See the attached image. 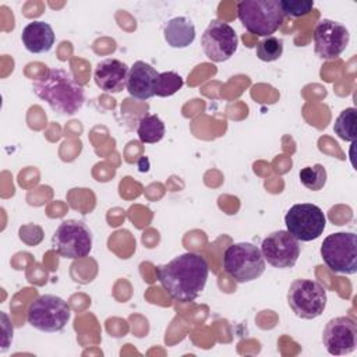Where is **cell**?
I'll list each match as a JSON object with an SVG mask.
<instances>
[{
  "instance_id": "cell-1",
  "label": "cell",
  "mask_w": 357,
  "mask_h": 357,
  "mask_svg": "<svg viewBox=\"0 0 357 357\" xmlns=\"http://www.w3.org/2000/svg\"><path fill=\"white\" fill-rule=\"evenodd\" d=\"M209 275L208 261L197 252H184L156 266L162 287L177 303L194 301L204 290Z\"/></svg>"
},
{
  "instance_id": "cell-2",
  "label": "cell",
  "mask_w": 357,
  "mask_h": 357,
  "mask_svg": "<svg viewBox=\"0 0 357 357\" xmlns=\"http://www.w3.org/2000/svg\"><path fill=\"white\" fill-rule=\"evenodd\" d=\"M35 95L60 116L75 114L85 103L84 86L64 68H47L32 82Z\"/></svg>"
},
{
  "instance_id": "cell-3",
  "label": "cell",
  "mask_w": 357,
  "mask_h": 357,
  "mask_svg": "<svg viewBox=\"0 0 357 357\" xmlns=\"http://www.w3.org/2000/svg\"><path fill=\"white\" fill-rule=\"evenodd\" d=\"M237 17L243 26L257 36H272L283 24L279 0H243L237 3Z\"/></svg>"
},
{
  "instance_id": "cell-4",
  "label": "cell",
  "mask_w": 357,
  "mask_h": 357,
  "mask_svg": "<svg viewBox=\"0 0 357 357\" xmlns=\"http://www.w3.org/2000/svg\"><path fill=\"white\" fill-rule=\"evenodd\" d=\"M223 268L237 283H247L265 272V259L261 248L252 243H233L223 254Z\"/></svg>"
},
{
  "instance_id": "cell-5",
  "label": "cell",
  "mask_w": 357,
  "mask_h": 357,
  "mask_svg": "<svg viewBox=\"0 0 357 357\" xmlns=\"http://www.w3.org/2000/svg\"><path fill=\"white\" fill-rule=\"evenodd\" d=\"M71 317L68 303L54 294H42L36 297L26 310V321L40 332L54 333L66 328Z\"/></svg>"
},
{
  "instance_id": "cell-6",
  "label": "cell",
  "mask_w": 357,
  "mask_h": 357,
  "mask_svg": "<svg viewBox=\"0 0 357 357\" xmlns=\"http://www.w3.org/2000/svg\"><path fill=\"white\" fill-rule=\"evenodd\" d=\"M321 258L335 273L354 275L357 272V236L339 231L326 236L321 244Z\"/></svg>"
},
{
  "instance_id": "cell-7",
  "label": "cell",
  "mask_w": 357,
  "mask_h": 357,
  "mask_svg": "<svg viewBox=\"0 0 357 357\" xmlns=\"http://www.w3.org/2000/svg\"><path fill=\"white\" fill-rule=\"evenodd\" d=\"M92 231L81 220H63L52 237L54 251L70 259H79L89 255L92 250Z\"/></svg>"
},
{
  "instance_id": "cell-8",
  "label": "cell",
  "mask_w": 357,
  "mask_h": 357,
  "mask_svg": "<svg viewBox=\"0 0 357 357\" xmlns=\"http://www.w3.org/2000/svg\"><path fill=\"white\" fill-rule=\"evenodd\" d=\"M287 304L298 318H318L326 307V289L312 279H296L287 290Z\"/></svg>"
},
{
  "instance_id": "cell-9",
  "label": "cell",
  "mask_w": 357,
  "mask_h": 357,
  "mask_svg": "<svg viewBox=\"0 0 357 357\" xmlns=\"http://www.w3.org/2000/svg\"><path fill=\"white\" fill-rule=\"evenodd\" d=\"M286 230L298 241L317 240L326 226L324 211L314 204H294L284 215Z\"/></svg>"
},
{
  "instance_id": "cell-10",
  "label": "cell",
  "mask_w": 357,
  "mask_h": 357,
  "mask_svg": "<svg viewBox=\"0 0 357 357\" xmlns=\"http://www.w3.org/2000/svg\"><path fill=\"white\" fill-rule=\"evenodd\" d=\"M237 45L238 38L233 26L219 20L211 21L201 38L202 50L213 63L227 61L236 53Z\"/></svg>"
},
{
  "instance_id": "cell-11",
  "label": "cell",
  "mask_w": 357,
  "mask_h": 357,
  "mask_svg": "<svg viewBox=\"0 0 357 357\" xmlns=\"http://www.w3.org/2000/svg\"><path fill=\"white\" fill-rule=\"evenodd\" d=\"M314 50L324 60L337 59L350 40L349 29L337 21L324 18L314 28Z\"/></svg>"
},
{
  "instance_id": "cell-12",
  "label": "cell",
  "mask_w": 357,
  "mask_h": 357,
  "mask_svg": "<svg viewBox=\"0 0 357 357\" xmlns=\"http://www.w3.org/2000/svg\"><path fill=\"white\" fill-rule=\"evenodd\" d=\"M261 252L269 265L279 269L293 268L300 257V243L287 230L268 234L261 244Z\"/></svg>"
},
{
  "instance_id": "cell-13",
  "label": "cell",
  "mask_w": 357,
  "mask_h": 357,
  "mask_svg": "<svg viewBox=\"0 0 357 357\" xmlns=\"http://www.w3.org/2000/svg\"><path fill=\"white\" fill-rule=\"evenodd\" d=\"M322 343L332 356H344L356 350L357 324L350 317H336L328 321L322 332Z\"/></svg>"
},
{
  "instance_id": "cell-14",
  "label": "cell",
  "mask_w": 357,
  "mask_h": 357,
  "mask_svg": "<svg viewBox=\"0 0 357 357\" xmlns=\"http://www.w3.org/2000/svg\"><path fill=\"white\" fill-rule=\"evenodd\" d=\"M128 67L119 59H105L99 61L93 71L95 84L107 93H119L126 88Z\"/></svg>"
},
{
  "instance_id": "cell-15",
  "label": "cell",
  "mask_w": 357,
  "mask_h": 357,
  "mask_svg": "<svg viewBox=\"0 0 357 357\" xmlns=\"http://www.w3.org/2000/svg\"><path fill=\"white\" fill-rule=\"evenodd\" d=\"M158 74L159 73L149 63L137 60L128 70L126 89L132 98L146 100L155 95V82Z\"/></svg>"
},
{
  "instance_id": "cell-16",
  "label": "cell",
  "mask_w": 357,
  "mask_h": 357,
  "mask_svg": "<svg viewBox=\"0 0 357 357\" xmlns=\"http://www.w3.org/2000/svg\"><path fill=\"white\" fill-rule=\"evenodd\" d=\"M24 47L29 53H46L49 52L56 40L53 28L45 21H32L26 24L21 33Z\"/></svg>"
},
{
  "instance_id": "cell-17",
  "label": "cell",
  "mask_w": 357,
  "mask_h": 357,
  "mask_svg": "<svg viewBox=\"0 0 357 357\" xmlns=\"http://www.w3.org/2000/svg\"><path fill=\"white\" fill-rule=\"evenodd\" d=\"M163 38L170 47H187L195 39V26L187 17H174L166 22L163 28Z\"/></svg>"
},
{
  "instance_id": "cell-18",
  "label": "cell",
  "mask_w": 357,
  "mask_h": 357,
  "mask_svg": "<svg viewBox=\"0 0 357 357\" xmlns=\"http://www.w3.org/2000/svg\"><path fill=\"white\" fill-rule=\"evenodd\" d=\"M137 135L144 144H156L165 137V123L159 116L146 113L138 121Z\"/></svg>"
},
{
  "instance_id": "cell-19",
  "label": "cell",
  "mask_w": 357,
  "mask_h": 357,
  "mask_svg": "<svg viewBox=\"0 0 357 357\" xmlns=\"http://www.w3.org/2000/svg\"><path fill=\"white\" fill-rule=\"evenodd\" d=\"M356 107L342 110L333 124L335 134L343 141L353 142L356 139Z\"/></svg>"
},
{
  "instance_id": "cell-20",
  "label": "cell",
  "mask_w": 357,
  "mask_h": 357,
  "mask_svg": "<svg viewBox=\"0 0 357 357\" xmlns=\"http://www.w3.org/2000/svg\"><path fill=\"white\" fill-rule=\"evenodd\" d=\"M183 77L176 71L159 73L155 82V95L160 98L172 96L183 88Z\"/></svg>"
},
{
  "instance_id": "cell-21",
  "label": "cell",
  "mask_w": 357,
  "mask_h": 357,
  "mask_svg": "<svg viewBox=\"0 0 357 357\" xmlns=\"http://www.w3.org/2000/svg\"><path fill=\"white\" fill-rule=\"evenodd\" d=\"M298 177L301 184L305 188L311 191H319L326 184L328 174H326V169L321 163H317L312 166L303 167L298 173Z\"/></svg>"
},
{
  "instance_id": "cell-22",
  "label": "cell",
  "mask_w": 357,
  "mask_h": 357,
  "mask_svg": "<svg viewBox=\"0 0 357 357\" xmlns=\"http://www.w3.org/2000/svg\"><path fill=\"white\" fill-rule=\"evenodd\" d=\"M255 53L261 61H275L283 54V42L276 36H266L257 43Z\"/></svg>"
},
{
  "instance_id": "cell-23",
  "label": "cell",
  "mask_w": 357,
  "mask_h": 357,
  "mask_svg": "<svg viewBox=\"0 0 357 357\" xmlns=\"http://www.w3.org/2000/svg\"><path fill=\"white\" fill-rule=\"evenodd\" d=\"M283 15L298 18L307 15L314 8L312 0H279Z\"/></svg>"
},
{
  "instance_id": "cell-24",
  "label": "cell",
  "mask_w": 357,
  "mask_h": 357,
  "mask_svg": "<svg viewBox=\"0 0 357 357\" xmlns=\"http://www.w3.org/2000/svg\"><path fill=\"white\" fill-rule=\"evenodd\" d=\"M138 169H139V172H148L149 170V160H148V158H141L139 159Z\"/></svg>"
}]
</instances>
